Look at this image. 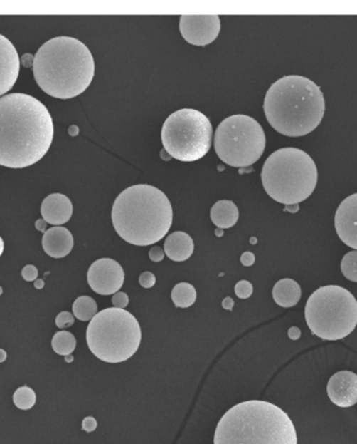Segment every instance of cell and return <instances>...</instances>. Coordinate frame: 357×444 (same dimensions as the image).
<instances>
[{
	"instance_id": "d590c367",
	"label": "cell",
	"mask_w": 357,
	"mask_h": 444,
	"mask_svg": "<svg viewBox=\"0 0 357 444\" xmlns=\"http://www.w3.org/2000/svg\"><path fill=\"white\" fill-rule=\"evenodd\" d=\"M299 336H300V331H299L298 328L294 327L289 330V336H291L292 339H294V340L298 339Z\"/></svg>"
},
{
	"instance_id": "d6986e66",
	"label": "cell",
	"mask_w": 357,
	"mask_h": 444,
	"mask_svg": "<svg viewBox=\"0 0 357 444\" xmlns=\"http://www.w3.org/2000/svg\"><path fill=\"white\" fill-rule=\"evenodd\" d=\"M301 287L292 279H282L273 289V298L276 304L283 308L296 306L301 299Z\"/></svg>"
},
{
	"instance_id": "4fadbf2b",
	"label": "cell",
	"mask_w": 357,
	"mask_h": 444,
	"mask_svg": "<svg viewBox=\"0 0 357 444\" xmlns=\"http://www.w3.org/2000/svg\"><path fill=\"white\" fill-rule=\"evenodd\" d=\"M334 225L340 239L357 251V193L348 196L339 205Z\"/></svg>"
},
{
	"instance_id": "4dcf8cb0",
	"label": "cell",
	"mask_w": 357,
	"mask_h": 444,
	"mask_svg": "<svg viewBox=\"0 0 357 444\" xmlns=\"http://www.w3.org/2000/svg\"><path fill=\"white\" fill-rule=\"evenodd\" d=\"M82 430H85V432H93V430H97V420H95V418H93V417H86V418L82 420Z\"/></svg>"
},
{
	"instance_id": "484cf974",
	"label": "cell",
	"mask_w": 357,
	"mask_h": 444,
	"mask_svg": "<svg viewBox=\"0 0 357 444\" xmlns=\"http://www.w3.org/2000/svg\"><path fill=\"white\" fill-rule=\"evenodd\" d=\"M234 291H235V294L238 298L245 300V299H249L253 294V285L249 281L242 280L235 285Z\"/></svg>"
},
{
	"instance_id": "44dd1931",
	"label": "cell",
	"mask_w": 357,
	"mask_h": 444,
	"mask_svg": "<svg viewBox=\"0 0 357 444\" xmlns=\"http://www.w3.org/2000/svg\"><path fill=\"white\" fill-rule=\"evenodd\" d=\"M171 300H173L176 307L188 308L193 306L196 300L195 287L187 282L178 283L171 291Z\"/></svg>"
},
{
	"instance_id": "7c38bea8",
	"label": "cell",
	"mask_w": 357,
	"mask_h": 444,
	"mask_svg": "<svg viewBox=\"0 0 357 444\" xmlns=\"http://www.w3.org/2000/svg\"><path fill=\"white\" fill-rule=\"evenodd\" d=\"M180 32L193 46H208L220 34V18L218 15H182Z\"/></svg>"
},
{
	"instance_id": "ba28073f",
	"label": "cell",
	"mask_w": 357,
	"mask_h": 444,
	"mask_svg": "<svg viewBox=\"0 0 357 444\" xmlns=\"http://www.w3.org/2000/svg\"><path fill=\"white\" fill-rule=\"evenodd\" d=\"M305 320L314 336L339 341L349 336L357 325V301L339 285L316 289L307 300Z\"/></svg>"
},
{
	"instance_id": "5bb4252c",
	"label": "cell",
	"mask_w": 357,
	"mask_h": 444,
	"mask_svg": "<svg viewBox=\"0 0 357 444\" xmlns=\"http://www.w3.org/2000/svg\"><path fill=\"white\" fill-rule=\"evenodd\" d=\"M330 401L340 408H350L357 403V374L354 372H336L327 385Z\"/></svg>"
},
{
	"instance_id": "8fae6325",
	"label": "cell",
	"mask_w": 357,
	"mask_h": 444,
	"mask_svg": "<svg viewBox=\"0 0 357 444\" xmlns=\"http://www.w3.org/2000/svg\"><path fill=\"white\" fill-rule=\"evenodd\" d=\"M87 279L92 291L102 296H110L118 292L124 285V272L117 261L102 258L92 263Z\"/></svg>"
},
{
	"instance_id": "7402d4cb",
	"label": "cell",
	"mask_w": 357,
	"mask_h": 444,
	"mask_svg": "<svg viewBox=\"0 0 357 444\" xmlns=\"http://www.w3.org/2000/svg\"><path fill=\"white\" fill-rule=\"evenodd\" d=\"M73 316L78 320L87 322L91 321L97 314V304L91 296H82L78 298L73 305Z\"/></svg>"
},
{
	"instance_id": "ffe728a7",
	"label": "cell",
	"mask_w": 357,
	"mask_h": 444,
	"mask_svg": "<svg viewBox=\"0 0 357 444\" xmlns=\"http://www.w3.org/2000/svg\"><path fill=\"white\" fill-rule=\"evenodd\" d=\"M240 212L231 200H220L211 207V218L218 229H230L234 227Z\"/></svg>"
},
{
	"instance_id": "836d02e7",
	"label": "cell",
	"mask_w": 357,
	"mask_h": 444,
	"mask_svg": "<svg viewBox=\"0 0 357 444\" xmlns=\"http://www.w3.org/2000/svg\"><path fill=\"white\" fill-rule=\"evenodd\" d=\"M222 305H223V307L225 308V309L230 310V311H231V310L233 309V306H234L233 299H231V298L225 299V300L223 301Z\"/></svg>"
},
{
	"instance_id": "4316f807",
	"label": "cell",
	"mask_w": 357,
	"mask_h": 444,
	"mask_svg": "<svg viewBox=\"0 0 357 444\" xmlns=\"http://www.w3.org/2000/svg\"><path fill=\"white\" fill-rule=\"evenodd\" d=\"M75 324V316L71 314L70 312L68 311H62L58 314L57 318H55V325H57L58 328H63L70 327Z\"/></svg>"
},
{
	"instance_id": "f1b7e54d",
	"label": "cell",
	"mask_w": 357,
	"mask_h": 444,
	"mask_svg": "<svg viewBox=\"0 0 357 444\" xmlns=\"http://www.w3.org/2000/svg\"><path fill=\"white\" fill-rule=\"evenodd\" d=\"M139 283L144 289H151L156 284L155 274L151 272H144L140 274Z\"/></svg>"
},
{
	"instance_id": "e575fe53",
	"label": "cell",
	"mask_w": 357,
	"mask_h": 444,
	"mask_svg": "<svg viewBox=\"0 0 357 444\" xmlns=\"http://www.w3.org/2000/svg\"><path fill=\"white\" fill-rule=\"evenodd\" d=\"M46 222L44 220H37L36 222V227H37L39 231L44 232L46 231Z\"/></svg>"
},
{
	"instance_id": "f35d334b",
	"label": "cell",
	"mask_w": 357,
	"mask_h": 444,
	"mask_svg": "<svg viewBox=\"0 0 357 444\" xmlns=\"http://www.w3.org/2000/svg\"><path fill=\"white\" fill-rule=\"evenodd\" d=\"M4 240H2V238L0 237V257H1L2 253H4Z\"/></svg>"
},
{
	"instance_id": "83f0119b",
	"label": "cell",
	"mask_w": 357,
	"mask_h": 444,
	"mask_svg": "<svg viewBox=\"0 0 357 444\" xmlns=\"http://www.w3.org/2000/svg\"><path fill=\"white\" fill-rule=\"evenodd\" d=\"M129 302H130V300H129L128 294H127L126 292L118 291L114 294L112 296V304L114 307L124 309V307L128 306Z\"/></svg>"
},
{
	"instance_id": "d6a6232c",
	"label": "cell",
	"mask_w": 357,
	"mask_h": 444,
	"mask_svg": "<svg viewBox=\"0 0 357 444\" xmlns=\"http://www.w3.org/2000/svg\"><path fill=\"white\" fill-rule=\"evenodd\" d=\"M240 262L244 267H252L255 263V255L251 252H245L240 257Z\"/></svg>"
},
{
	"instance_id": "7a4b0ae2",
	"label": "cell",
	"mask_w": 357,
	"mask_h": 444,
	"mask_svg": "<svg viewBox=\"0 0 357 444\" xmlns=\"http://www.w3.org/2000/svg\"><path fill=\"white\" fill-rule=\"evenodd\" d=\"M33 77L40 88L57 99H73L84 93L95 73L90 50L67 36L53 38L38 50L33 62Z\"/></svg>"
},
{
	"instance_id": "1f68e13d",
	"label": "cell",
	"mask_w": 357,
	"mask_h": 444,
	"mask_svg": "<svg viewBox=\"0 0 357 444\" xmlns=\"http://www.w3.org/2000/svg\"><path fill=\"white\" fill-rule=\"evenodd\" d=\"M149 256L153 262H161L163 259H164V252H163L161 247H155L151 249Z\"/></svg>"
},
{
	"instance_id": "603a6c76",
	"label": "cell",
	"mask_w": 357,
	"mask_h": 444,
	"mask_svg": "<svg viewBox=\"0 0 357 444\" xmlns=\"http://www.w3.org/2000/svg\"><path fill=\"white\" fill-rule=\"evenodd\" d=\"M51 347L59 356H70L77 347V340L71 332L59 331L53 336Z\"/></svg>"
},
{
	"instance_id": "3957f363",
	"label": "cell",
	"mask_w": 357,
	"mask_h": 444,
	"mask_svg": "<svg viewBox=\"0 0 357 444\" xmlns=\"http://www.w3.org/2000/svg\"><path fill=\"white\" fill-rule=\"evenodd\" d=\"M325 98L320 86L302 76H285L267 91L263 104L272 127L287 137L312 133L325 115Z\"/></svg>"
},
{
	"instance_id": "d4e9b609",
	"label": "cell",
	"mask_w": 357,
	"mask_h": 444,
	"mask_svg": "<svg viewBox=\"0 0 357 444\" xmlns=\"http://www.w3.org/2000/svg\"><path fill=\"white\" fill-rule=\"evenodd\" d=\"M341 269L345 278L357 283V251L349 252L343 256Z\"/></svg>"
},
{
	"instance_id": "8d00e7d4",
	"label": "cell",
	"mask_w": 357,
	"mask_h": 444,
	"mask_svg": "<svg viewBox=\"0 0 357 444\" xmlns=\"http://www.w3.org/2000/svg\"><path fill=\"white\" fill-rule=\"evenodd\" d=\"M35 287L37 289H42L44 287V281L39 279V280L35 281Z\"/></svg>"
},
{
	"instance_id": "f546056e",
	"label": "cell",
	"mask_w": 357,
	"mask_h": 444,
	"mask_svg": "<svg viewBox=\"0 0 357 444\" xmlns=\"http://www.w3.org/2000/svg\"><path fill=\"white\" fill-rule=\"evenodd\" d=\"M22 278L28 282H33V281L37 280L38 278V269L37 267L33 265H26L21 272Z\"/></svg>"
},
{
	"instance_id": "ab89813d",
	"label": "cell",
	"mask_w": 357,
	"mask_h": 444,
	"mask_svg": "<svg viewBox=\"0 0 357 444\" xmlns=\"http://www.w3.org/2000/svg\"><path fill=\"white\" fill-rule=\"evenodd\" d=\"M65 359H66V361H68V363H70V361H73V356H71V354H70V356H67Z\"/></svg>"
},
{
	"instance_id": "30bf717a",
	"label": "cell",
	"mask_w": 357,
	"mask_h": 444,
	"mask_svg": "<svg viewBox=\"0 0 357 444\" xmlns=\"http://www.w3.org/2000/svg\"><path fill=\"white\" fill-rule=\"evenodd\" d=\"M265 131L257 120L247 115L227 118L218 125L214 149L220 160L235 168L255 164L265 153Z\"/></svg>"
},
{
	"instance_id": "9a60e30c",
	"label": "cell",
	"mask_w": 357,
	"mask_h": 444,
	"mask_svg": "<svg viewBox=\"0 0 357 444\" xmlns=\"http://www.w3.org/2000/svg\"><path fill=\"white\" fill-rule=\"evenodd\" d=\"M20 59L12 42L0 34V95L10 91L16 83Z\"/></svg>"
},
{
	"instance_id": "cb8c5ba5",
	"label": "cell",
	"mask_w": 357,
	"mask_h": 444,
	"mask_svg": "<svg viewBox=\"0 0 357 444\" xmlns=\"http://www.w3.org/2000/svg\"><path fill=\"white\" fill-rule=\"evenodd\" d=\"M36 401H37V396H36L35 391L31 389L28 386H23V387L18 388L13 395V401H14L15 406L20 410H30L35 406Z\"/></svg>"
},
{
	"instance_id": "ac0fdd59",
	"label": "cell",
	"mask_w": 357,
	"mask_h": 444,
	"mask_svg": "<svg viewBox=\"0 0 357 444\" xmlns=\"http://www.w3.org/2000/svg\"><path fill=\"white\" fill-rule=\"evenodd\" d=\"M195 243L193 238L184 232H175L164 242V253L171 260L182 262L193 255Z\"/></svg>"
},
{
	"instance_id": "277c9868",
	"label": "cell",
	"mask_w": 357,
	"mask_h": 444,
	"mask_svg": "<svg viewBox=\"0 0 357 444\" xmlns=\"http://www.w3.org/2000/svg\"><path fill=\"white\" fill-rule=\"evenodd\" d=\"M112 222L116 233L137 247L157 243L173 224V207L156 187L135 185L124 190L114 202Z\"/></svg>"
},
{
	"instance_id": "2e32d148",
	"label": "cell",
	"mask_w": 357,
	"mask_h": 444,
	"mask_svg": "<svg viewBox=\"0 0 357 444\" xmlns=\"http://www.w3.org/2000/svg\"><path fill=\"white\" fill-rule=\"evenodd\" d=\"M73 207L71 200L61 193L48 195L41 205V215L46 223L59 225L68 222L73 216Z\"/></svg>"
},
{
	"instance_id": "60d3db41",
	"label": "cell",
	"mask_w": 357,
	"mask_h": 444,
	"mask_svg": "<svg viewBox=\"0 0 357 444\" xmlns=\"http://www.w3.org/2000/svg\"><path fill=\"white\" fill-rule=\"evenodd\" d=\"M1 294H2V287L0 286V296H1Z\"/></svg>"
},
{
	"instance_id": "5b68a950",
	"label": "cell",
	"mask_w": 357,
	"mask_h": 444,
	"mask_svg": "<svg viewBox=\"0 0 357 444\" xmlns=\"http://www.w3.org/2000/svg\"><path fill=\"white\" fill-rule=\"evenodd\" d=\"M214 444H298L289 415L274 403L247 401L238 403L218 421Z\"/></svg>"
},
{
	"instance_id": "e0dca14e",
	"label": "cell",
	"mask_w": 357,
	"mask_h": 444,
	"mask_svg": "<svg viewBox=\"0 0 357 444\" xmlns=\"http://www.w3.org/2000/svg\"><path fill=\"white\" fill-rule=\"evenodd\" d=\"M73 236L66 227H55L48 229L42 238V247L49 257L64 258L73 251Z\"/></svg>"
},
{
	"instance_id": "8992f818",
	"label": "cell",
	"mask_w": 357,
	"mask_h": 444,
	"mask_svg": "<svg viewBox=\"0 0 357 444\" xmlns=\"http://www.w3.org/2000/svg\"><path fill=\"white\" fill-rule=\"evenodd\" d=\"M261 182L270 197L287 205H298L314 193L318 169L311 156L298 148L279 149L267 158Z\"/></svg>"
},
{
	"instance_id": "74e56055",
	"label": "cell",
	"mask_w": 357,
	"mask_h": 444,
	"mask_svg": "<svg viewBox=\"0 0 357 444\" xmlns=\"http://www.w3.org/2000/svg\"><path fill=\"white\" fill-rule=\"evenodd\" d=\"M8 358V354L4 349H0V363H4Z\"/></svg>"
},
{
	"instance_id": "52a82bcc",
	"label": "cell",
	"mask_w": 357,
	"mask_h": 444,
	"mask_svg": "<svg viewBox=\"0 0 357 444\" xmlns=\"http://www.w3.org/2000/svg\"><path fill=\"white\" fill-rule=\"evenodd\" d=\"M89 349L100 361H128L142 343V328L135 316L122 308H106L90 321L86 332Z\"/></svg>"
},
{
	"instance_id": "9c48e42d",
	"label": "cell",
	"mask_w": 357,
	"mask_h": 444,
	"mask_svg": "<svg viewBox=\"0 0 357 444\" xmlns=\"http://www.w3.org/2000/svg\"><path fill=\"white\" fill-rule=\"evenodd\" d=\"M212 125L208 118L191 108L171 113L161 131L164 150L180 162H196L208 153L212 143Z\"/></svg>"
},
{
	"instance_id": "6da1fadb",
	"label": "cell",
	"mask_w": 357,
	"mask_h": 444,
	"mask_svg": "<svg viewBox=\"0 0 357 444\" xmlns=\"http://www.w3.org/2000/svg\"><path fill=\"white\" fill-rule=\"evenodd\" d=\"M53 140L48 109L26 93L0 98V165L22 169L39 162Z\"/></svg>"
}]
</instances>
